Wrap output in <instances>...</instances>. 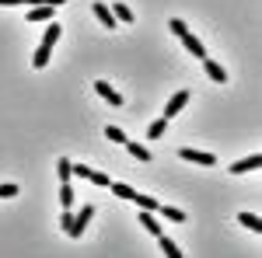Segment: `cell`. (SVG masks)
I'll return each instance as SVG.
<instances>
[{"label":"cell","mask_w":262,"mask_h":258,"mask_svg":"<svg viewBox=\"0 0 262 258\" xmlns=\"http://www.w3.org/2000/svg\"><path fill=\"white\" fill-rule=\"evenodd\" d=\"M63 35V28L60 25H56V21H53V25H49V28H46V39L39 42V45H46V49H53V45H56V39H60Z\"/></svg>","instance_id":"12"},{"label":"cell","mask_w":262,"mask_h":258,"mask_svg":"<svg viewBox=\"0 0 262 258\" xmlns=\"http://www.w3.org/2000/svg\"><path fill=\"white\" fill-rule=\"evenodd\" d=\"M91 11H95V18H98L101 25H105V28H116V18H112V7H105L101 0H95V7H91Z\"/></svg>","instance_id":"8"},{"label":"cell","mask_w":262,"mask_h":258,"mask_svg":"<svg viewBox=\"0 0 262 258\" xmlns=\"http://www.w3.org/2000/svg\"><path fill=\"white\" fill-rule=\"evenodd\" d=\"M161 213L168 220H175V223H185V213H182V209H175V206H161Z\"/></svg>","instance_id":"22"},{"label":"cell","mask_w":262,"mask_h":258,"mask_svg":"<svg viewBox=\"0 0 262 258\" xmlns=\"http://www.w3.org/2000/svg\"><path fill=\"white\" fill-rule=\"evenodd\" d=\"M56 175H60L63 185H70V178H74V164H70V157H60V164H56Z\"/></svg>","instance_id":"10"},{"label":"cell","mask_w":262,"mask_h":258,"mask_svg":"<svg viewBox=\"0 0 262 258\" xmlns=\"http://www.w3.org/2000/svg\"><path fill=\"white\" fill-rule=\"evenodd\" d=\"M203 70H206V77H210V80H217V84H224V80H227V70H224L221 63H213L210 56L203 60Z\"/></svg>","instance_id":"7"},{"label":"cell","mask_w":262,"mask_h":258,"mask_svg":"<svg viewBox=\"0 0 262 258\" xmlns=\"http://www.w3.org/2000/svg\"><path fill=\"white\" fill-rule=\"evenodd\" d=\"M179 157L182 160H192V164H206V168H213V164H217V157H213V154H206V150H192V147H182Z\"/></svg>","instance_id":"2"},{"label":"cell","mask_w":262,"mask_h":258,"mask_svg":"<svg viewBox=\"0 0 262 258\" xmlns=\"http://www.w3.org/2000/svg\"><path fill=\"white\" fill-rule=\"evenodd\" d=\"M126 147H129V157H137V160H150V154H147V147H143V143H133V139H126Z\"/></svg>","instance_id":"15"},{"label":"cell","mask_w":262,"mask_h":258,"mask_svg":"<svg viewBox=\"0 0 262 258\" xmlns=\"http://www.w3.org/2000/svg\"><path fill=\"white\" fill-rule=\"evenodd\" d=\"M60 202H63V209L74 206V185H60Z\"/></svg>","instance_id":"20"},{"label":"cell","mask_w":262,"mask_h":258,"mask_svg":"<svg viewBox=\"0 0 262 258\" xmlns=\"http://www.w3.org/2000/svg\"><path fill=\"white\" fill-rule=\"evenodd\" d=\"M95 213H98L95 206H84L81 213L74 217V223H70V230H67V234H70V238H81V234H84V227L91 223V217H95Z\"/></svg>","instance_id":"1"},{"label":"cell","mask_w":262,"mask_h":258,"mask_svg":"<svg viewBox=\"0 0 262 258\" xmlns=\"http://www.w3.org/2000/svg\"><path fill=\"white\" fill-rule=\"evenodd\" d=\"M182 45H185V53H192V56H200V60H206V45H203L192 32H185L182 35Z\"/></svg>","instance_id":"4"},{"label":"cell","mask_w":262,"mask_h":258,"mask_svg":"<svg viewBox=\"0 0 262 258\" xmlns=\"http://www.w3.org/2000/svg\"><path fill=\"white\" fill-rule=\"evenodd\" d=\"M18 4H25V0H0V7H18Z\"/></svg>","instance_id":"26"},{"label":"cell","mask_w":262,"mask_h":258,"mask_svg":"<svg viewBox=\"0 0 262 258\" xmlns=\"http://www.w3.org/2000/svg\"><path fill=\"white\" fill-rule=\"evenodd\" d=\"M70 223H74V213L67 209V213H63V217H60V227H63V230H70Z\"/></svg>","instance_id":"25"},{"label":"cell","mask_w":262,"mask_h":258,"mask_svg":"<svg viewBox=\"0 0 262 258\" xmlns=\"http://www.w3.org/2000/svg\"><path fill=\"white\" fill-rule=\"evenodd\" d=\"M164 129H168V119H154L150 126H147V139H161Z\"/></svg>","instance_id":"14"},{"label":"cell","mask_w":262,"mask_h":258,"mask_svg":"<svg viewBox=\"0 0 262 258\" xmlns=\"http://www.w3.org/2000/svg\"><path fill=\"white\" fill-rule=\"evenodd\" d=\"M95 91H98V95H101L105 101H108V105H116V108L122 105V95L116 91V87H112V84H105V80H98V84H95Z\"/></svg>","instance_id":"5"},{"label":"cell","mask_w":262,"mask_h":258,"mask_svg":"<svg viewBox=\"0 0 262 258\" xmlns=\"http://www.w3.org/2000/svg\"><path fill=\"white\" fill-rule=\"evenodd\" d=\"M133 202H137L140 209H147V213H150V209H158V199H154V196H140V192H137V196H133Z\"/></svg>","instance_id":"18"},{"label":"cell","mask_w":262,"mask_h":258,"mask_svg":"<svg viewBox=\"0 0 262 258\" xmlns=\"http://www.w3.org/2000/svg\"><path fill=\"white\" fill-rule=\"evenodd\" d=\"M112 18H116V21H126V25H129V21H133V11H129L126 4H116V7H112Z\"/></svg>","instance_id":"17"},{"label":"cell","mask_w":262,"mask_h":258,"mask_svg":"<svg viewBox=\"0 0 262 258\" xmlns=\"http://www.w3.org/2000/svg\"><path fill=\"white\" fill-rule=\"evenodd\" d=\"M108 189H112L119 199H129V202H133V196H137V189H133V185H122V181H108Z\"/></svg>","instance_id":"13"},{"label":"cell","mask_w":262,"mask_h":258,"mask_svg":"<svg viewBox=\"0 0 262 258\" xmlns=\"http://www.w3.org/2000/svg\"><path fill=\"white\" fill-rule=\"evenodd\" d=\"M105 136L112 139V143H126V139H129V136H126V133L119 129V126H108V129H105Z\"/></svg>","instance_id":"21"},{"label":"cell","mask_w":262,"mask_h":258,"mask_svg":"<svg viewBox=\"0 0 262 258\" xmlns=\"http://www.w3.org/2000/svg\"><path fill=\"white\" fill-rule=\"evenodd\" d=\"M238 223H242V227H248L252 234H259V230H262V220L255 217V213H238Z\"/></svg>","instance_id":"11"},{"label":"cell","mask_w":262,"mask_h":258,"mask_svg":"<svg viewBox=\"0 0 262 258\" xmlns=\"http://www.w3.org/2000/svg\"><path fill=\"white\" fill-rule=\"evenodd\" d=\"M18 196V185H0V199H11Z\"/></svg>","instance_id":"24"},{"label":"cell","mask_w":262,"mask_h":258,"mask_svg":"<svg viewBox=\"0 0 262 258\" xmlns=\"http://www.w3.org/2000/svg\"><path fill=\"white\" fill-rule=\"evenodd\" d=\"M53 18V7H32L28 11V21H49Z\"/></svg>","instance_id":"16"},{"label":"cell","mask_w":262,"mask_h":258,"mask_svg":"<svg viewBox=\"0 0 262 258\" xmlns=\"http://www.w3.org/2000/svg\"><path fill=\"white\" fill-rule=\"evenodd\" d=\"M171 32H175V35L182 39V35H185L189 28H185V21H182V18H171Z\"/></svg>","instance_id":"23"},{"label":"cell","mask_w":262,"mask_h":258,"mask_svg":"<svg viewBox=\"0 0 262 258\" xmlns=\"http://www.w3.org/2000/svg\"><path fill=\"white\" fill-rule=\"evenodd\" d=\"M185 101H189V91H175V95H171V101L164 105V119H175L182 108H185Z\"/></svg>","instance_id":"3"},{"label":"cell","mask_w":262,"mask_h":258,"mask_svg":"<svg viewBox=\"0 0 262 258\" xmlns=\"http://www.w3.org/2000/svg\"><path fill=\"white\" fill-rule=\"evenodd\" d=\"M158 244H161V251H164V258H185L179 251V244H175V241L171 238H164V234H158Z\"/></svg>","instance_id":"9"},{"label":"cell","mask_w":262,"mask_h":258,"mask_svg":"<svg viewBox=\"0 0 262 258\" xmlns=\"http://www.w3.org/2000/svg\"><path fill=\"white\" fill-rule=\"evenodd\" d=\"M262 164V154H252V157H245V160H234L231 164V175H245V171H255Z\"/></svg>","instance_id":"6"},{"label":"cell","mask_w":262,"mask_h":258,"mask_svg":"<svg viewBox=\"0 0 262 258\" xmlns=\"http://www.w3.org/2000/svg\"><path fill=\"white\" fill-rule=\"evenodd\" d=\"M140 223H143V227H147V230H150V234H154V238H158V234H161V227H158V220L150 217V213H147V209H143V213H140Z\"/></svg>","instance_id":"19"}]
</instances>
